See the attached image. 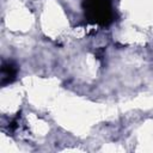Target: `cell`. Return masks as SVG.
Here are the masks:
<instances>
[{"label":"cell","instance_id":"cell-1","mask_svg":"<svg viewBox=\"0 0 153 153\" xmlns=\"http://www.w3.org/2000/svg\"><path fill=\"white\" fill-rule=\"evenodd\" d=\"M85 16L92 23L108 25L112 20V11L110 0H85Z\"/></svg>","mask_w":153,"mask_h":153},{"label":"cell","instance_id":"cell-2","mask_svg":"<svg viewBox=\"0 0 153 153\" xmlns=\"http://www.w3.org/2000/svg\"><path fill=\"white\" fill-rule=\"evenodd\" d=\"M17 74V68L16 66H13V63L8 62L7 65L4 63L2 65V69H1V84L5 85L7 82H11Z\"/></svg>","mask_w":153,"mask_h":153}]
</instances>
